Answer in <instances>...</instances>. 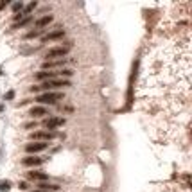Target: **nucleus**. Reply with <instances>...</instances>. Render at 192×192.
Wrapping results in <instances>:
<instances>
[{
    "instance_id": "nucleus-8",
    "label": "nucleus",
    "mask_w": 192,
    "mask_h": 192,
    "mask_svg": "<svg viewBox=\"0 0 192 192\" xmlns=\"http://www.w3.org/2000/svg\"><path fill=\"white\" fill-rule=\"evenodd\" d=\"M29 115H31L32 118L43 117V115H49V110H47L45 106H32L31 111H29Z\"/></svg>"
},
{
    "instance_id": "nucleus-15",
    "label": "nucleus",
    "mask_w": 192,
    "mask_h": 192,
    "mask_svg": "<svg viewBox=\"0 0 192 192\" xmlns=\"http://www.w3.org/2000/svg\"><path fill=\"white\" fill-rule=\"evenodd\" d=\"M40 34H42V29H36V31H29L25 34V38L31 40V38H36V36H40Z\"/></svg>"
},
{
    "instance_id": "nucleus-17",
    "label": "nucleus",
    "mask_w": 192,
    "mask_h": 192,
    "mask_svg": "<svg viewBox=\"0 0 192 192\" xmlns=\"http://www.w3.org/2000/svg\"><path fill=\"white\" fill-rule=\"evenodd\" d=\"M22 9H23V4H22V2H16V4H13V11H14L16 14H18V11H22Z\"/></svg>"
},
{
    "instance_id": "nucleus-14",
    "label": "nucleus",
    "mask_w": 192,
    "mask_h": 192,
    "mask_svg": "<svg viewBox=\"0 0 192 192\" xmlns=\"http://www.w3.org/2000/svg\"><path fill=\"white\" fill-rule=\"evenodd\" d=\"M9 189H11V182H9V180L0 182V192H9Z\"/></svg>"
},
{
    "instance_id": "nucleus-1",
    "label": "nucleus",
    "mask_w": 192,
    "mask_h": 192,
    "mask_svg": "<svg viewBox=\"0 0 192 192\" xmlns=\"http://www.w3.org/2000/svg\"><path fill=\"white\" fill-rule=\"evenodd\" d=\"M70 49H72V45L70 43H66V45H61V47H54V49H49L47 54H45V61H50V59H63L66 54L70 52Z\"/></svg>"
},
{
    "instance_id": "nucleus-16",
    "label": "nucleus",
    "mask_w": 192,
    "mask_h": 192,
    "mask_svg": "<svg viewBox=\"0 0 192 192\" xmlns=\"http://www.w3.org/2000/svg\"><path fill=\"white\" fill-rule=\"evenodd\" d=\"M36 6H38V2H31V4H29V6L25 7V11H23V13H25V14H29L31 11H34V9H36Z\"/></svg>"
},
{
    "instance_id": "nucleus-12",
    "label": "nucleus",
    "mask_w": 192,
    "mask_h": 192,
    "mask_svg": "<svg viewBox=\"0 0 192 192\" xmlns=\"http://www.w3.org/2000/svg\"><path fill=\"white\" fill-rule=\"evenodd\" d=\"M27 178L29 180H36V182H43V180L49 178V174L42 171H32V172H27Z\"/></svg>"
},
{
    "instance_id": "nucleus-21",
    "label": "nucleus",
    "mask_w": 192,
    "mask_h": 192,
    "mask_svg": "<svg viewBox=\"0 0 192 192\" xmlns=\"http://www.w3.org/2000/svg\"><path fill=\"white\" fill-rule=\"evenodd\" d=\"M29 22H31V18H29V16H27V18H23V20L20 22V27H23V25H27Z\"/></svg>"
},
{
    "instance_id": "nucleus-23",
    "label": "nucleus",
    "mask_w": 192,
    "mask_h": 192,
    "mask_svg": "<svg viewBox=\"0 0 192 192\" xmlns=\"http://www.w3.org/2000/svg\"><path fill=\"white\" fill-rule=\"evenodd\" d=\"M6 6H7V2H6V0H0V11L4 9V7H6Z\"/></svg>"
},
{
    "instance_id": "nucleus-19",
    "label": "nucleus",
    "mask_w": 192,
    "mask_h": 192,
    "mask_svg": "<svg viewBox=\"0 0 192 192\" xmlns=\"http://www.w3.org/2000/svg\"><path fill=\"white\" fill-rule=\"evenodd\" d=\"M18 189H20V190H27V189H29V185H27L25 182H20V183H18Z\"/></svg>"
},
{
    "instance_id": "nucleus-2",
    "label": "nucleus",
    "mask_w": 192,
    "mask_h": 192,
    "mask_svg": "<svg viewBox=\"0 0 192 192\" xmlns=\"http://www.w3.org/2000/svg\"><path fill=\"white\" fill-rule=\"evenodd\" d=\"M63 92H45L42 95H38V102L40 104H56L58 101H63Z\"/></svg>"
},
{
    "instance_id": "nucleus-10",
    "label": "nucleus",
    "mask_w": 192,
    "mask_h": 192,
    "mask_svg": "<svg viewBox=\"0 0 192 192\" xmlns=\"http://www.w3.org/2000/svg\"><path fill=\"white\" fill-rule=\"evenodd\" d=\"M65 36V29H61V27H58L56 31L49 32L45 38H43V42H50V40H59V38H63Z\"/></svg>"
},
{
    "instance_id": "nucleus-4",
    "label": "nucleus",
    "mask_w": 192,
    "mask_h": 192,
    "mask_svg": "<svg viewBox=\"0 0 192 192\" xmlns=\"http://www.w3.org/2000/svg\"><path fill=\"white\" fill-rule=\"evenodd\" d=\"M58 137L54 131H34V133H31V140H38V142H49V140H54Z\"/></svg>"
},
{
    "instance_id": "nucleus-9",
    "label": "nucleus",
    "mask_w": 192,
    "mask_h": 192,
    "mask_svg": "<svg viewBox=\"0 0 192 192\" xmlns=\"http://www.w3.org/2000/svg\"><path fill=\"white\" fill-rule=\"evenodd\" d=\"M43 162L45 160H43V158H38V156H27V158H23L22 163H23L25 167H36V165H42Z\"/></svg>"
},
{
    "instance_id": "nucleus-6",
    "label": "nucleus",
    "mask_w": 192,
    "mask_h": 192,
    "mask_svg": "<svg viewBox=\"0 0 192 192\" xmlns=\"http://www.w3.org/2000/svg\"><path fill=\"white\" fill-rule=\"evenodd\" d=\"M47 147H49L47 142H32V144L25 146V151L27 153H40V151H45Z\"/></svg>"
},
{
    "instance_id": "nucleus-5",
    "label": "nucleus",
    "mask_w": 192,
    "mask_h": 192,
    "mask_svg": "<svg viewBox=\"0 0 192 192\" xmlns=\"http://www.w3.org/2000/svg\"><path fill=\"white\" fill-rule=\"evenodd\" d=\"M65 124V118L63 117H49L43 120V126L47 128V131H52L54 128H58V126H63Z\"/></svg>"
},
{
    "instance_id": "nucleus-22",
    "label": "nucleus",
    "mask_w": 192,
    "mask_h": 192,
    "mask_svg": "<svg viewBox=\"0 0 192 192\" xmlns=\"http://www.w3.org/2000/svg\"><path fill=\"white\" fill-rule=\"evenodd\" d=\"M25 128L31 129V128H36V122H29V124H25Z\"/></svg>"
},
{
    "instance_id": "nucleus-7",
    "label": "nucleus",
    "mask_w": 192,
    "mask_h": 192,
    "mask_svg": "<svg viewBox=\"0 0 192 192\" xmlns=\"http://www.w3.org/2000/svg\"><path fill=\"white\" fill-rule=\"evenodd\" d=\"M66 61H68L66 58H63V59H50V61H45V63H43V70L47 72V70H50V68H59V66H63Z\"/></svg>"
},
{
    "instance_id": "nucleus-18",
    "label": "nucleus",
    "mask_w": 192,
    "mask_h": 192,
    "mask_svg": "<svg viewBox=\"0 0 192 192\" xmlns=\"http://www.w3.org/2000/svg\"><path fill=\"white\" fill-rule=\"evenodd\" d=\"M58 75H65V77H70L72 75V70H68V68H65V70H59Z\"/></svg>"
},
{
    "instance_id": "nucleus-11",
    "label": "nucleus",
    "mask_w": 192,
    "mask_h": 192,
    "mask_svg": "<svg viewBox=\"0 0 192 192\" xmlns=\"http://www.w3.org/2000/svg\"><path fill=\"white\" fill-rule=\"evenodd\" d=\"M56 77H58V72H45V70H43V72H38V74L34 75V79L43 81V83L49 81V79H56Z\"/></svg>"
},
{
    "instance_id": "nucleus-3",
    "label": "nucleus",
    "mask_w": 192,
    "mask_h": 192,
    "mask_svg": "<svg viewBox=\"0 0 192 192\" xmlns=\"http://www.w3.org/2000/svg\"><path fill=\"white\" fill-rule=\"evenodd\" d=\"M65 86H70V81H66V79H49L40 86V90L49 92V90H54V88H65Z\"/></svg>"
},
{
    "instance_id": "nucleus-24",
    "label": "nucleus",
    "mask_w": 192,
    "mask_h": 192,
    "mask_svg": "<svg viewBox=\"0 0 192 192\" xmlns=\"http://www.w3.org/2000/svg\"><path fill=\"white\" fill-rule=\"evenodd\" d=\"M31 192H43V190H40V189H38V190H31Z\"/></svg>"
},
{
    "instance_id": "nucleus-20",
    "label": "nucleus",
    "mask_w": 192,
    "mask_h": 192,
    "mask_svg": "<svg viewBox=\"0 0 192 192\" xmlns=\"http://www.w3.org/2000/svg\"><path fill=\"white\" fill-rule=\"evenodd\" d=\"M13 97H14V92L11 90V92H7V94H6V101H11Z\"/></svg>"
},
{
    "instance_id": "nucleus-25",
    "label": "nucleus",
    "mask_w": 192,
    "mask_h": 192,
    "mask_svg": "<svg viewBox=\"0 0 192 192\" xmlns=\"http://www.w3.org/2000/svg\"><path fill=\"white\" fill-rule=\"evenodd\" d=\"M0 75H2V70H0Z\"/></svg>"
},
{
    "instance_id": "nucleus-13",
    "label": "nucleus",
    "mask_w": 192,
    "mask_h": 192,
    "mask_svg": "<svg viewBox=\"0 0 192 192\" xmlns=\"http://www.w3.org/2000/svg\"><path fill=\"white\" fill-rule=\"evenodd\" d=\"M52 22V16L50 14H47V16H43V18H40V20H36V27L40 29V27H45V25H49Z\"/></svg>"
}]
</instances>
